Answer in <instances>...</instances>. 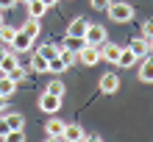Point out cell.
I'll use <instances>...</instances> for the list:
<instances>
[{"instance_id": "6da1fadb", "label": "cell", "mask_w": 153, "mask_h": 142, "mask_svg": "<svg viewBox=\"0 0 153 142\" xmlns=\"http://www.w3.org/2000/svg\"><path fill=\"white\" fill-rule=\"evenodd\" d=\"M106 8H109V20L111 22H128V20H134V6H128V3H109Z\"/></svg>"}, {"instance_id": "7a4b0ae2", "label": "cell", "mask_w": 153, "mask_h": 142, "mask_svg": "<svg viewBox=\"0 0 153 142\" xmlns=\"http://www.w3.org/2000/svg\"><path fill=\"white\" fill-rule=\"evenodd\" d=\"M75 56H78V64H84V67H95L97 61H100V48H95V45H81Z\"/></svg>"}, {"instance_id": "3957f363", "label": "cell", "mask_w": 153, "mask_h": 142, "mask_svg": "<svg viewBox=\"0 0 153 142\" xmlns=\"http://www.w3.org/2000/svg\"><path fill=\"white\" fill-rule=\"evenodd\" d=\"M61 100H64V97H59L53 92H42L39 95V109L45 114H56V112H61Z\"/></svg>"}, {"instance_id": "277c9868", "label": "cell", "mask_w": 153, "mask_h": 142, "mask_svg": "<svg viewBox=\"0 0 153 142\" xmlns=\"http://www.w3.org/2000/svg\"><path fill=\"white\" fill-rule=\"evenodd\" d=\"M106 42V28L103 25H95V22H89V28L84 33V45H95V48H100Z\"/></svg>"}, {"instance_id": "5b68a950", "label": "cell", "mask_w": 153, "mask_h": 142, "mask_svg": "<svg viewBox=\"0 0 153 142\" xmlns=\"http://www.w3.org/2000/svg\"><path fill=\"white\" fill-rule=\"evenodd\" d=\"M31 45H33V39H31L25 31L17 28V33H14V39H11V45H8V50H11V53H25V50H31Z\"/></svg>"}, {"instance_id": "8992f818", "label": "cell", "mask_w": 153, "mask_h": 142, "mask_svg": "<svg viewBox=\"0 0 153 142\" xmlns=\"http://www.w3.org/2000/svg\"><path fill=\"white\" fill-rule=\"evenodd\" d=\"M64 126H67L64 120H59V117H50L48 123H45V134H48L50 139H61V134H64Z\"/></svg>"}, {"instance_id": "52a82bcc", "label": "cell", "mask_w": 153, "mask_h": 142, "mask_svg": "<svg viewBox=\"0 0 153 142\" xmlns=\"http://www.w3.org/2000/svg\"><path fill=\"white\" fill-rule=\"evenodd\" d=\"M86 28H89V20H84V17H75V20L70 22V28H67V36H73V39H84Z\"/></svg>"}, {"instance_id": "ba28073f", "label": "cell", "mask_w": 153, "mask_h": 142, "mask_svg": "<svg viewBox=\"0 0 153 142\" xmlns=\"http://www.w3.org/2000/svg\"><path fill=\"white\" fill-rule=\"evenodd\" d=\"M117 56H120V45H114V42H103L100 45V61L117 64Z\"/></svg>"}, {"instance_id": "9c48e42d", "label": "cell", "mask_w": 153, "mask_h": 142, "mask_svg": "<svg viewBox=\"0 0 153 142\" xmlns=\"http://www.w3.org/2000/svg\"><path fill=\"white\" fill-rule=\"evenodd\" d=\"M128 48L134 50V56L139 59V56H148V53H150V42H148L145 36H137V39H131V42H128Z\"/></svg>"}, {"instance_id": "30bf717a", "label": "cell", "mask_w": 153, "mask_h": 142, "mask_svg": "<svg viewBox=\"0 0 153 142\" xmlns=\"http://www.w3.org/2000/svg\"><path fill=\"white\" fill-rule=\"evenodd\" d=\"M117 89H120V78H117L114 73H106V75L100 78V92L111 95V92H117Z\"/></svg>"}, {"instance_id": "8fae6325", "label": "cell", "mask_w": 153, "mask_h": 142, "mask_svg": "<svg viewBox=\"0 0 153 142\" xmlns=\"http://www.w3.org/2000/svg\"><path fill=\"white\" fill-rule=\"evenodd\" d=\"M61 139L81 142V139H84V128H81L78 123H67V126H64V134H61Z\"/></svg>"}, {"instance_id": "7c38bea8", "label": "cell", "mask_w": 153, "mask_h": 142, "mask_svg": "<svg viewBox=\"0 0 153 142\" xmlns=\"http://www.w3.org/2000/svg\"><path fill=\"white\" fill-rule=\"evenodd\" d=\"M145 61L139 64V81H145V84H153V59L150 56H142Z\"/></svg>"}, {"instance_id": "4fadbf2b", "label": "cell", "mask_w": 153, "mask_h": 142, "mask_svg": "<svg viewBox=\"0 0 153 142\" xmlns=\"http://www.w3.org/2000/svg\"><path fill=\"white\" fill-rule=\"evenodd\" d=\"M25 3H28V14L33 17V20H42L45 11H48V6H45L42 0H25Z\"/></svg>"}, {"instance_id": "5bb4252c", "label": "cell", "mask_w": 153, "mask_h": 142, "mask_svg": "<svg viewBox=\"0 0 153 142\" xmlns=\"http://www.w3.org/2000/svg\"><path fill=\"white\" fill-rule=\"evenodd\" d=\"M3 120L8 123V128H11V131H17V128H22V126H25V117H22L20 112H6V114H3Z\"/></svg>"}, {"instance_id": "9a60e30c", "label": "cell", "mask_w": 153, "mask_h": 142, "mask_svg": "<svg viewBox=\"0 0 153 142\" xmlns=\"http://www.w3.org/2000/svg\"><path fill=\"white\" fill-rule=\"evenodd\" d=\"M17 92V81H14V78H8V75H3V78H0V95H3V97H11Z\"/></svg>"}, {"instance_id": "2e32d148", "label": "cell", "mask_w": 153, "mask_h": 142, "mask_svg": "<svg viewBox=\"0 0 153 142\" xmlns=\"http://www.w3.org/2000/svg\"><path fill=\"white\" fill-rule=\"evenodd\" d=\"M134 61H137V56H134L131 48H120V56H117V64L120 67H131Z\"/></svg>"}, {"instance_id": "e0dca14e", "label": "cell", "mask_w": 153, "mask_h": 142, "mask_svg": "<svg viewBox=\"0 0 153 142\" xmlns=\"http://www.w3.org/2000/svg\"><path fill=\"white\" fill-rule=\"evenodd\" d=\"M14 33H17V25H0V42L3 45H11V39H14Z\"/></svg>"}, {"instance_id": "ac0fdd59", "label": "cell", "mask_w": 153, "mask_h": 142, "mask_svg": "<svg viewBox=\"0 0 153 142\" xmlns=\"http://www.w3.org/2000/svg\"><path fill=\"white\" fill-rule=\"evenodd\" d=\"M14 67H17V56H14V53H6V56H3V61H0V73H3V75H8Z\"/></svg>"}, {"instance_id": "d6986e66", "label": "cell", "mask_w": 153, "mask_h": 142, "mask_svg": "<svg viewBox=\"0 0 153 142\" xmlns=\"http://www.w3.org/2000/svg\"><path fill=\"white\" fill-rule=\"evenodd\" d=\"M31 70H36V73H48V59H45L42 53H33V59H31Z\"/></svg>"}, {"instance_id": "ffe728a7", "label": "cell", "mask_w": 153, "mask_h": 142, "mask_svg": "<svg viewBox=\"0 0 153 142\" xmlns=\"http://www.w3.org/2000/svg\"><path fill=\"white\" fill-rule=\"evenodd\" d=\"M64 70H67V64H64V59H61V56L48 59V73H64Z\"/></svg>"}, {"instance_id": "44dd1931", "label": "cell", "mask_w": 153, "mask_h": 142, "mask_svg": "<svg viewBox=\"0 0 153 142\" xmlns=\"http://www.w3.org/2000/svg\"><path fill=\"white\" fill-rule=\"evenodd\" d=\"M20 31H25V33H28L31 39H36V36H39V20H33V17H31V20L25 22V25H22Z\"/></svg>"}, {"instance_id": "7402d4cb", "label": "cell", "mask_w": 153, "mask_h": 142, "mask_svg": "<svg viewBox=\"0 0 153 142\" xmlns=\"http://www.w3.org/2000/svg\"><path fill=\"white\" fill-rule=\"evenodd\" d=\"M45 92H53V95H59V97H64V84H61V81H50L48 84V89H45Z\"/></svg>"}, {"instance_id": "603a6c76", "label": "cell", "mask_w": 153, "mask_h": 142, "mask_svg": "<svg viewBox=\"0 0 153 142\" xmlns=\"http://www.w3.org/2000/svg\"><path fill=\"white\" fill-rule=\"evenodd\" d=\"M39 53H42L45 59H53V56H59V48H56V45H42Z\"/></svg>"}, {"instance_id": "cb8c5ba5", "label": "cell", "mask_w": 153, "mask_h": 142, "mask_svg": "<svg viewBox=\"0 0 153 142\" xmlns=\"http://www.w3.org/2000/svg\"><path fill=\"white\" fill-rule=\"evenodd\" d=\"M142 36H145L148 42L153 39V20H145V22H142Z\"/></svg>"}, {"instance_id": "d4e9b609", "label": "cell", "mask_w": 153, "mask_h": 142, "mask_svg": "<svg viewBox=\"0 0 153 142\" xmlns=\"http://www.w3.org/2000/svg\"><path fill=\"white\" fill-rule=\"evenodd\" d=\"M8 78H14V81H22V78H25V67H20V64H17L11 73H8Z\"/></svg>"}, {"instance_id": "484cf974", "label": "cell", "mask_w": 153, "mask_h": 142, "mask_svg": "<svg viewBox=\"0 0 153 142\" xmlns=\"http://www.w3.org/2000/svg\"><path fill=\"white\" fill-rule=\"evenodd\" d=\"M111 0H92V8H97V11H103L106 6H109Z\"/></svg>"}, {"instance_id": "4316f807", "label": "cell", "mask_w": 153, "mask_h": 142, "mask_svg": "<svg viewBox=\"0 0 153 142\" xmlns=\"http://www.w3.org/2000/svg\"><path fill=\"white\" fill-rule=\"evenodd\" d=\"M8 131H11V128H8V123L0 117V139H6V134H8Z\"/></svg>"}, {"instance_id": "83f0119b", "label": "cell", "mask_w": 153, "mask_h": 142, "mask_svg": "<svg viewBox=\"0 0 153 142\" xmlns=\"http://www.w3.org/2000/svg\"><path fill=\"white\" fill-rule=\"evenodd\" d=\"M14 3H17V0H0V8H11Z\"/></svg>"}, {"instance_id": "f1b7e54d", "label": "cell", "mask_w": 153, "mask_h": 142, "mask_svg": "<svg viewBox=\"0 0 153 142\" xmlns=\"http://www.w3.org/2000/svg\"><path fill=\"white\" fill-rule=\"evenodd\" d=\"M6 100H8V97H3V95H0V114L6 112Z\"/></svg>"}, {"instance_id": "f546056e", "label": "cell", "mask_w": 153, "mask_h": 142, "mask_svg": "<svg viewBox=\"0 0 153 142\" xmlns=\"http://www.w3.org/2000/svg\"><path fill=\"white\" fill-rule=\"evenodd\" d=\"M6 53H11V50H8V45H3V48H0V61H3V56H6Z\"/></svg>"}, {"instance_id": "4dcf8cb0", "label": "cell", "mask_w": 153, "mask_h": 142, "mask_svg": "<svg viewBox=\"0 0 153 142\" xmlns=\"http://www.w3.org/2000/svg\"><path fill=\"white\" fill-rule=\"evenodd\" d=\"M42 3H45V6H48V8H50V6H56V3H59V0H42Z\"/></svg>"}, {"instance_id": "1f68e13d", "label": "cell", "mask_w": 153, "mask_h": 142, "mask_svg": "<svg viewBox=\"0 0 153 142\" xmlns=\"http://www.w3.org/2000/svg\"><path fill=\"white\" fill-rule=\"evenodd\" d=\"M0 25H3V8H0Z\"/></svg>"}, {"instance_id": "d6a6232c", "label": "cell", "mask_w": 153, "mask_h": 142, "mask_svg": "<svg viewBox=\"0 0 153 142\" xmlns=\"http://www.w3.org/2000/svg\"><path fill=\"white\" fill-rule=\"evenodd\" d=\"M150 48H153V39H150Z\"/></svg>"}]
</instances>
